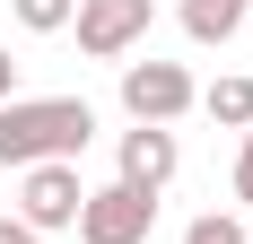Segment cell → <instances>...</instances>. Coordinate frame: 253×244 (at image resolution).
<instances>
[{
  "label": "cell",
  "instance_id": "cell-1",
  "mask_svg": "<svg viewBox=\"0 0 253 244\" xmlns=\"http://www.w3.org/2000/svg\"><path fill=\"white\" fill-rule=\"evenodd\" d=\"M96 140V105L87 96H9L0 105V166H79Z\"/></svg>",
  "mask_w": 253,
  "mask_h": 244
},
{
  "label": "cell",
  "instance_id": "cell-10",
  "mask_svg": "<svg viewBox=\"0 0 253 244\" xmlns=\"http://www.w3.org/2000/svg\"><path fill=\"white\" fill-rule=\"evenodd\" d=\"M183 244H253V236H245V218L210 209V218H192V227H183Z\"/></svg>",
  "mask_w": 253,
  "mask_h": 244
},
{
  "label": "cell",
  "instance_id": "cell-3",
  "mask_svg": "<svg viewBox=\"0 0 253 244\" xmlns=\"http://www.w3.org/2000/svg\"><path fill=\"white\" fill-rule=\"evenodd\" d=\"M149 227H157V201L131 183H96L79 201V244H149Z\"/></svg>",
  "mask_w": 253,
  "mask_h": 244
},
{
  "label": "cell",
  "instance_id": "cell-6",
  "mask_svg": "<svg viewBox=\"0 0 253 244\" xmlns=\"http://www.w3.org/2000/svg\"><path fill=\"white\" fill-rule=\"evenodd\" d=\"M175 166H183V140L157 131V122H131L123 148H114V183H131V192H149V201L175 183Z\"/></svg>",
  "mask_w": 253,
  "mask_h": 244
},
{
  "label": "cell",
  "instance_id": "cell-4",
  "mask_svg": "<svg viewBox=\"0 0 253 244\" xmlns=\"http://www.w3.org/2000/svg\"><path fill=\"white\" fill-rule=\"evenodd\" d=\"M149 18H157V0H79V9H70L87 61H123V52L149 35Z\"/></svg>",
  "mask_w": 253,
  "mask_h": 244
},
{
  "label": "cell",
  "instance_id": "cell-7",
  "mask_svg": "<svg viewBox=\"0 0 253 244\" xmlns=\"http://www.w3.org/2000/svg\"><path fill=\"white\" fill-rule=\"evenodd\" d=\"M253 18V0H183V35L192 44H236Z\"/></svg>",
  "mask_w": 253,
  "mask_h": 244
},
{
  "label": "cell",
  "instance_id": "cell-5",
  "mask_svg": "<svg viewBox=\"0 0 253 244\" xmlns=\"http://www.w3.org/2000/svg\"><path fill=\"white\" fill-rule=\"evenodd\" d=\"M79 201H87L79 166H26V174H18V227H35V236L79 227Z\"/></svg>",
  "mask_w": 253,
  "mask_h": 244
},
{
  "label": "cell",
  "instance_id": "cell-13",
  "mask_svg": "<svg viewBox=\"0 0 253 244\" xmlns=\"http://www.w3.org/2000/svg\"><path fill=\"white\" fill-rule=\"evenodd\" d=\"M0 244H44L35 227H18V218H0Z\"/></svg>",
  "mask_w": 253,
  "mask_h": 244
},
{
  "label": "cell",
  "instance_id": "cell-8",
  "mask_svg": "<svg viewBox=\"0 0 253 244\" xmlns=\"http://www.w3.org/2000/svg\"><path fill=\"white\" fill-rule=\"evenodd\" d=\"M201 114L218 122V131H253V79H245V70H227L218 87H201Z\"/></svg>",
  "mask_w": 253,
  "mask_h": 244
},
{
  "label": "cell",
  "instance_id": "cell-9",
  "mask_svg": "<svg viewBox=\"0 0 253 244\" xmlns=\"http://www.w3.org/2000/svg\"><path fill=\"white\" fill-rule=\"evenodd\" d=\"M9 9H18V26H26V35H61L79 0H9Z\"/></svg>",
  "mask_w": 253,
  "mask_h": 244
},
{
  "label": "cell",
  "instance_id": "cell-14",
  "mask_svg": "<svg viewBox=\"0 0 253 244\" xmlns=\"http://www.w3.org/2000/svg\"><path fill=\"white\" fill-rule=\"evenodd\" d=\"M245 236H253V227H245Z\"/></svg>",
  "mask_w": 253,
  "mask_h": 244
},
{
  "label": "cell",
  "instance_id": "cell-11",
  "mask_svg": "<svg viewBox=\"0 0 253 244\" xmlns=\"http://www.w3.org/2000/svg\"><path fill=\"white\" fill-rule=\"evenodd\" d=\"M236 201H253V131H245V148H236Z\"/></svg>",
  "mask_w": 253,
  "mask_h": 244
},
{
  "label": "cell",
  "instance_id": "cell-2",
  "mask_svg": "<svg viewBox=\"0 0 253 244\" xmlns=\"http://www.w3.org/2000/svg\"><path fill=\"white\" fill-rule=\"evenodd\" d=\"M192 105H201V87H192V70H183V61H123V114H131V122L175 131Z\"/></svg>",
  "mask_w": 253,
  "mask_h": 244
},
{
  "label": "cell",
  "instance_id": "cell-12",
  "mask_svg": "<svg viewBox=\"0 0 253 244\" xmlns=\"http://www.w3.org/2000/svg\"><path fill=\"white\" fill-rule=\"evenodd\" d=\"M18 96V61H9V44H0V105Z\"/></svg>",
  "mask_w": 253,
  "mask_h": 244
}]
</instances>
